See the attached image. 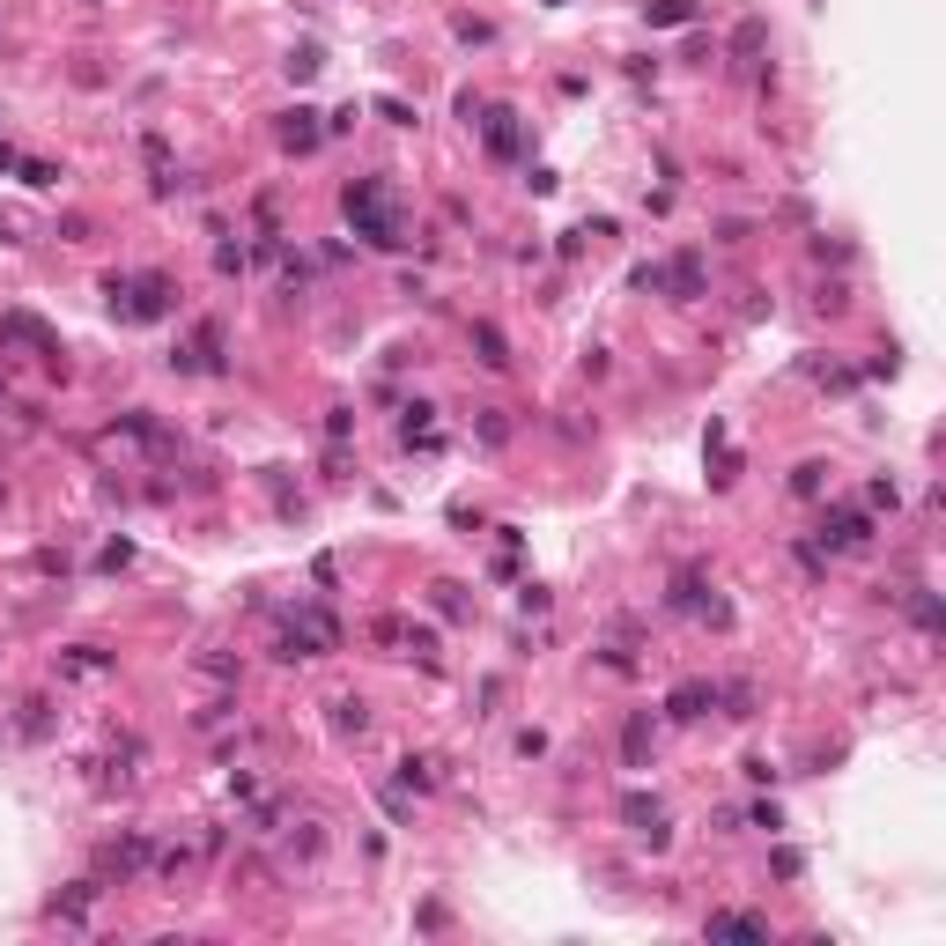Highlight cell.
I'll return each mask as SVG.
<instances>
[{
	"label": "cell",
	"mask_w": 946,
	"mask_h": 946,
	"mask_svg": "<svg viewBox=\"0 0 946 946\" xmlns=\"http://www.w3.org/2000/svg\"><path fill=\"white\" fill-rule=\"evenodd\" d=\"M340 207H348V222H355V237H370V244H407V222H400V200H392V185L385 178H348V193H340Z\"/></svg>",
	"instance_id": "6da1fadb"
},
{
	"label": "cell",
	"mask_w": 946,
	"mask_h": 946,
	"mask_svg": "<svg viewBox=\"0 0 946 946\" xmlns=\"http://www.w3.org/2000/svg\"><path fill=\"white\" fill-rule=\"evenodd\" d=\"M104 296H111V311H119L126 326H156V318H170V304H178V281L170 274H111Z\"/></svg>",
	"instance_id": "7a4b0ae2"
},
{
	"label": "cell",
	"mask_w": 946,
	"mask_h": 946,
	"mask_svg": "<svg viewBox=\"0 0 946 946\" xmlns=\"http://www.w3.org/2000/svg\"><path fill=\"white\" fill-rule=\"evenodd\" d=\"M0 348H37L45 363H60V333L30 311H0Z\"/></svg>",
	"instance_id": "3957f363"
},
{
	"label": "cell",
	"mask_w": 946,
	"mask_h": 946,
	"mask_svg": "<svg viewBox=\"0 0 946 946\" xmlns=\"http://www.w3.org/2000/svg\"><path fill=\"white\" fill-rule=\"evenodd\" d=\"M821 547H828V555H858V547H873V518H865V510H828V518H821Z\"/></svg>",
	"instance_id": "277c9868"
},
{
	"label": "cell",
	"mask_w": 946,
	"mask_h": 946,
	"mask_svg": "<svg viewBox=\"0 0 946 946\" xmlns=\"http://www.w3.org/2000/svg\"><path fill=\"white\" fill-rule=\"evenodd\" d=\"M481 134H488V156H496V163H518V156H525V126H518V111H510V104L488 111Z\"/></svg>",
	"instance_id": "5b68a950"
},
{
	"label": "cell",
	"mask_w": 946,
	"mask_h": 946,
	"mask_svg": "<svg viewBox=\"0 0 946 946\" xmlns=\"http://www.w3.org/2000/svg\"><path fill=\"white\" fill-rule=\"evenodd\" d=\"M621 821H629L651 850H666V806H658L651 791H629V799H621Z\"/></svg>",
	"instance_id": "8992f818"
},
{
	"label": "cell",
	"mask_w": 946,
	"mask_h": 946,
	"mask_svg": "<svg viewBox=\"0 0 946 946\" xmlns=\"http://www.w3.org/2000/svg\"><path fill=\"white\" fill-rule=\"evenodd\" d=\"M717 710V688H710V680H680V688L666 695V717H673V725H695V717H710Z\"/></svg>",
	"instance_id": "52a82bcc"
},
{
	"label": "cell",
	"mask_w": 946,
	"mask_h": 946,
	"mask_svg": "<svg viewBox=\"0 0 946 946\" xmlns=\"http://www.w3.org/2000/svg\"><path fill=\"white\" fill-rule=\"evenodd\" d=\"M274 134H281V148H289V156H311V148L326 141V126H318V111H304V104H296V111H281V126H274Z\"/></svg>",
	"instance_id": "ba28073f"
},
{
	"label": "cell",
	"mask_w": 946,
	"mask_h": 946,
	"mask_svg": "<svg viewBox=\"0 0 946 946\" xmlns=\"http://www.w3.org/2000/svg\"><path fill=\"white\" fill-rule=\"evenodd\" d=\"M666 296H680V304H695V296H703V252H673V267H666Z\"/></svg>",
	"instance_id": "9c48e42d"
},
{
	"label": "cell",
	"mask_w": 946,
	"mask_h": 946,
	"mask_svg": "<svg viewBox=\"0 0 946 946\" xmlns=\"http://www.w3.org/2000/svg\"><path fill=\"white\" fill-rule=\"evenodd\" d=\"M466 340H473V363H481V370H510V340L488 326V318H473Z\"/></svg>",
	"instance_id": "30bf717a"
},
{
	"label": "cell",
	"mask_w": 946,
	"mask_h": 946,
	"mask_svg": "<svg viewBox=\"0 0 946 946\" xmlns=\"http://www.w3.org/2000/svg\"><path fill=\"white\" fill-rule=\"evenodd\" d=\"M703 15V0H643V23L651 30H688Z\"/></svg>",
	"instance_id": "8fae6325"
},
{
	"label": "cell",
	"mask_w": 946,
	"mask_h": 946,
	"mask_svg": "<svg viewBox=\"0 0 946 946\" xmlns=\"http://www.w3.org/2000/svg\"><path fill=\"white\" fill-rule=\"evenodd\" d=\"M710 932L717 939H769V917H754V910H710Z\"/></svg>",
	"instance_id": "7c38bea8"
},
{
	"label": "cell",
	"mask_w": 946,
	"mask_h": 946,
	"mask_svg": "<svg viewBox=\"0 0 946 946\" xmlns=\"http://www.w3.org/2000/svg\"><path fill=\"white\" fill-rule=\"evenodd\" d=\"M274 658H281V666H304V658H326V643H318L311 629H281L274 636Z\"/></svg>",
	"instance_id": "4fadbf2b"
},
{
	"label": "cell",
	"mask_w": 946,
	"mask_h": 946,
	"mask_svg": "<svg viewBox=\"0 0 946 946\" xmlns=\"http://www.w3.org/2000/svg\"><path fill=\"white\" fill-rule=\"evenodd\" d=\"M621 754H629V769H651V710H636L621 725Z\"/></svg>",
	"instance_id": "5bb4252c"
},
{
	"label": "cell",
	"mask_w": 946,
	"mask_h": 946,
	"mask_svg": "<svg viewBox=\"0 0 946 946\" xmlns=\"http://www.w3.org/2000/svg\"><path fill=\"white\" fill-rule=\"evenodd\" d=\"M333 732H340V740H363V732H370V703H363V695H340V703H333Z\"/></svg>",
	"instance_id": "9a60e30c"
},
{
	"label": "cell",
	"mask_w": 946,
	"mask_h": 946,
	"mask_svg": "<svg viewBox=\"0 0 946 946\" xmlns=\"http://www.w3.org/2000/svg\"><path fill=\"white\" fill-rule=\"evenodd\" d=\"M200 370H230V333H222V318H207V326H200Z\"/></svg>",
	"instance_id": "2e32d148"
},
{
	"label": "cell",
	"mask_w": 946,
	"mask_h": 946,
	"mask_svg": "<svg viewBox=\"0 0 946 946\" xmlns=\"http://www.w3.org/2000/svg\"><path fill=\"white\" fill-rule=\"evenodd\" d=\"M15 732H23V740H45L52 732V695H30L23 717H15Z\"/></svg>",
	"instance_id": "e0dca14e"
},
{
	"label": "cell",
	"mask_w": 946,
	"mask_h": 946,
	"mask_svg": "<svg viewBox=\"0 0 946 946\" xmlns=\"http://www.w3.org/2000/svg\"><path fill=\"white\" fill-rule=\"evenodd\" d=\"M762 45H769V23H762V15H747V23L732 30V60H754Z\"/></svg>",
	"instance_id": "ac0fdd59"
},
{
	"label": "cell",
	"mask_w": 946,
	"mask_h": 946,
	"mask_svg": "<svg viewBox=\"0 0 946 946\" xmlns=\"http://www.w3.org/2000/svg\"><path fill=\"white\" fill-rule=\"evenodd\" d=\"M60 178H67L60 163H45V156H23V185H37V193H52Z\"/></svg>",
	"instance_id": "d6986e66"
},
{
	"label": "cell",
	"mask_w": 946,
	"mask_h": 946,
	"mask_svg": "<svg viewBox=\"0 0 946 946\" xmlns=\"http://www.w3.org/2000/svg\"><path fill=\"white\" fill-rule=\"evenodd\" d=\"M400 784H407V791H429V784H437V762H429V754H407V762H400Z\"/></svg>",
	"instance_id": "ffe728a7"
},
{
	"label": "cell",
	"mask_w": 946,
	"mask_h": 946,
	"mask_svg": "<svg viewBox=\"0 0 946 946\" xmlns=\"http://www.w3.org/2000/svg\"><path fill=\"white\" fill-rule=\"evenodd\" d=\"M821 488H828V466L821 459H806L799 473H791V496H821Z\"/></svg>",
	"instance_id": "44dd1931"
},
{
	"label": "cell",
	"mask_w": 946,
	"mask_h": 946,
	"mask_svg": "<svg viewBox=\"0 0 946 946\" xmlns=\"http://www.w3.org/2000/svg\"><path fill=\"white\" fill-rule=\"evenodd\" d=\"M629 289H636V296H666V267H658V259H643V267L629 274Z\"/></svg>",
	"instance_id": "7402d4cb"
},
{
	"label": "cell",
	"mask_w": 946,
	"mask_h": 946,
	"mask_svg": "<svg viewBox=\"0 0 946 946\" xmlns=\"http://www.w3.org/2000/svg\"><path fill=\"white\" fill-rule=\"evenodd\" d=\"M910 614H917V629H924V636H932V629H939V599H932V592H924V584H910Z\"/></svg>",
	"instance_id": "603a6c76"
},
{
	"label": "cell",
	"mask_w": 946,
	"mask_h": 946,
	"mask_svg": "<svg viewBox=\"0 0 946 946\" xmlns=\"http://www.w3.org/2000/svg\"><path fill=\"white\" fill-rule=\"evenodd\" d=\"M289 850H296V858H318V850H326V828H318V821H304V828H296V836H289Z\"/></svg>",
	"instance_id": "cb8c5ba5"
},
{
	"label": "cell",
	"mask_w": 946,
	"mask_h": 946,
	"mask_svg": "<svg viewBox=\"0 0 946 946\" xmlns=\"http://www.w3.org/2000/svg\"><path fill=\"white\" fill-rule=\"evenodd\" d=\"M473 414H481V422H473V429H481V444H510V422H503V407H473Z\"/></svg>",
	"instance_id": "d4e9b609"
},
{
	"label": "cell",
	"mask_w": 946,
	"mask_h": 946,
	"mask_svg": "<svg viewBox=\"0 0 946 946\" xmlns=\"http://www.w3.org/2000/svg\"><path fill=\"white\" fill-rule=\"evenodd\" d=\"M717 703H725V717H754V688H747V680H732Z\"/></svg>",
	"instance_id": "484cf974"
},
{
	"label": "cell",
	"mask_w": 946,
	"mask_h": 946,
	"mask_svg": "<svg viewBox=\"0 0 946 946\" xmlns=\"http://www.w3.org/2000/svg\"><path fill=\"white\" fill-rule=\"evenodd\" d=\"M200 673L207 680H237V658L230 651H200Z\"/></svg>",
	"instance_id": "4316f807"
},
{
	"label": "cell",
	"mask_w": 946,
	"mask_h": 946,
	"mask_svg": "<svg viewBox=\"0 0 946 946\" xmlns=\"http://www.w3.org/2000/svg\"><path fill=\"white\" fill-rule=\"evenodd\" d=\"M377 119L385 126H414V104L407 97H377Z\"/></svg>",
	"instance_id": "83f0119b"
},
{
	"label": "cell",
	"mask_w": 946,
	"mask_h": 946,
	"mask_svg": "<svg viewBox=\"0 0 946 946\" xmlns=\"http://www.w3.org/2000/svg\"><path fill=\"white\" fill-rule=\"evenodd\" d=\"M230 717H237V703H207V710L193 717V732H215V725H230Z\"/></svg>",
	"instance_id": "f1b7e54d"
},
{
	"label": "cell",
	"mask_w": 946,
	"mask_h": 946,
	"mask_svg": "<svg viewBox=\"0 0 946 946\" xmlns=\"http://www.w3.org/2000/svg\"><path fill=\"white\" fill-rule=\"evenodd\" d=\"M451 30H459V37H466V45H488V37H496V30H488V23H481V15H459V23H451Z\"/></svg>",
	"instance_id": "f546056e"
},
{
	"label": "cell",
	"mask_w": 946,
	"mask_h": 946,
	"mask_svg": "<svg viewBox=\"0 0 946 946\" xmlns=\"http://www.w3.org/2000/svg\"><path fill=\"white\" fill-rule=\"evenodd\" d=\"M348 429H355V414H348V407H333V414H326V437H333V444H348Z\"/></svg>",
	"instance_id": "4dcf8cb0"
},
{
	"label": "cell",
	"mask_w": 946,
	"mask_h": 946,
	"mask_svg": "<svg viewBox=\"0 0 946 946\" xmlns=\"http://www.w3.org/2000/svg\"><path fill=\"white\" fill-rule=\"evenodd\" d=\"M0 170H23V156H15V148H8V141H0Z\"/></svg>",
	"instance_id": "1f68e13d"
},
{
	"label": "cell",
	"mask_w": 946,
	"mask_h": 946,
	"mask_svg": "<svg viewBox=\"0 0 946 946\" xmlns=\"http://www.w3.org/2000/svg\"><path fill=\"white\" fill-rule=\"evenodd\" d=\"M0 244H15V222H8V215H0Z\"/></svg>",
	"instance_id": "d6a6232c"
},
{
	"label": "cell",
	"mask_w": 946,
	"mask_h": 946,
	"mask_svg": "<svg viewBox=\"0 0 946 946\" xmlns=\"http://www.w3.org/2000/svg\"><path fill=\"white\" fill-rule=\"evenodd\" d=\"M0 400H8V385H0Z\"/></svg>",
	"instance_id": "836d02e7"
},
{
	"label": "cell",
	"mask_w": 946,
	"mask_h": 946,
	"mask_svg": "<svg viewBox=\"0 0 946 946\" xmlns=\"http://www.w3.org/2000/svg\"><path fill=\"white\" fill-rule=\"evenodd\" d=\"M89 8H104V0H89Z\"/></svg>",
	"instance_id": "e575fe53"
}]
</instances>
